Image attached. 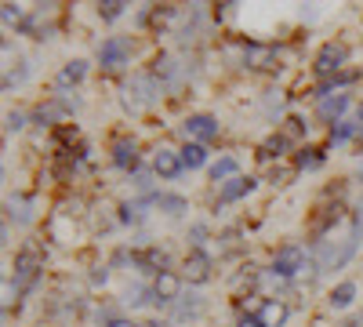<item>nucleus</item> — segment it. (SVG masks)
I'll use <instances>...</instances> for the list:
<instances>
[{
    "label": "nucleus",
    "instance_id": "f257e3e1",
    "mask_svg": "<svg viewBox=\"0 0 363 327\" xmlns=\"http://www.w3.org/2000/svg\"><path fill=\"white\" fill-rule=\"evenodd\" d=\"M128 55H131V40L128 37H109L99 48V62H102V70H120V66H128Z\"/></svg>",
    "mask_w": 363,
    "mask_h": 327
},
{
    "label": "nucleus",
    "instance_id": "f03ea898",
    "mask_svg": "<svg viewBox=\"0 0 363 327\" xmlns=\"http://www.w3.org/2000/svg\"><path fill=\"white\" fill-rule=\"evenodd\" d=\"M301 270H306V251L294 248V244L280 248L277 258H272V277H294V273H301Z\"/></svg>",
    "mask_w": 363,
    "mask_h": 327
},
{
    "label": "nucleus",
    "instance_id": "7ed1b4c3",
    "mask_svg": "<svg viewBox=\"0 0 363 327\" xmlns=\"http://www.w3.org/2000/svg\"><path fill=\"white\" fill-rule=\"evenodd\" d=\"M345 58H349V48L345 44H323L320 55H316V73L320 77H335L345 66Z\"/></svg>",
    "mask_w": 363,
    "mask_h": 327
},
{
    "label": "nucleus",
    "instance_id": "20e7f679",
    "mask_svg": "<svg viewBox=\"0 0 363 327\" xmlns=\"http://www.w3.org/2000/svg\"><path fill=\"white\" fill-rule=\"evenodd\" d=\"M182 131H186V138H193V142L203 145V142H211V138L218 135V121H215V116H207V113H193L189 121L182 124Z\"/></svg>",
    "mask_w": 363,
    "mask_h": 327
},
{
    "label": "nucleus",
    "instance_id": "39448f33",
    "mask_svg": "<svg viewBox=\"0 0 363 327\" xmlns=\"http://www.w3.org/2000/svg\"><path fill=\"white\" fill-rule=\"evenodd\" d=\"M37 270H40V255H37V248H22V251L15 255V287H26L29 280L37 277Z\"/></svg>",
    "mask_w": 363,
    "mask_h": 327
},
{
    "label": "nucleus",
    "instance_id": "423d86ee",
    "mask_svg": "<svg viewBox=\"0 0 363 327\" xmlns=\"http://www.w3.org/2000/svg\"><path fill=\"white\" fill-rule=\"evenodd\" d=\"M153 294H157V302H178V299H182V277L171 273V270L157 273V280H153Z\"/></svg>",
    "mask_w": 363,
    "mask_h": 327
},
{
    "label": "nucleus",
    "instance_id": "0eeeda50",
    "mask_svg": "<svg viewBox=\"0 0 363 327\" xmlns=\"http://www.w3.org/2000/svg\"><path fill=\"white\" fill-rule=\"evenodd\" d=\"M349 102H352V99L342 95V92H338V95H323V99H320V121H327L330 128L342 124V113L349 109Z\"/></svg>",
    "mask_w": 363,
    "mask_h": 327
},
{
    "label": "nucleus",
    "instance_id": "6e6552de",
    "mask_svg": "<svg viewBox=\"0 0 363 327\" xmlns=\"http://www.w3.org/2000/svg\"><path fill=\"white\" fill-rule=\"evenodd\" d=\"M182 153H174V150H157V157H153V171L160 174V178H178L182 174Z\"/></svg>",
    "mask_w": 363,
    "mask_h": 327
},
{
    "label": "nucleus",
    "instance_id": "1a4fd4ad",
    "mask_svg": "<svg viewBox=\"0 0 363 327\" xmlns=\"http://www.w3.org/2000/svg\"><path fill=\"white\" fill-rule=\"evenodd\" d=\"M186 280H189V284H207V280H211V258H207L203 251H193V255L186 258Z\"/></svg>",
    "mask_w": 363,
    "mask_h": 327
},
{
    "label": "nucleus",
    "instance_id": "9d476101",
    "mask_svg": "<svg viewBox=\"0 0 363 327\" xmlns=\"http://www.w3.org/2000/svg\"><path fill=\"white\" fill-rule=\"evenodd\" d=\"M255 186H258L255 178H244V174H236V178H229V182L222 186V193H218V204H233V200H240V196H247V193H251Z\"/></svg>",
    "mask_w": 363,
    "mask_h": 327
},
{
    "label": "nucleus",
    "instance_id": "9b49d317",
    "mask_svg": "<svg viewBox=\"0 0 363 327\" xmlns=\"http://www.w3.org/2000/svg\"><path fill=\"white\" fill-rule=\"evenodd\" d=\"M287 306L280 302V299H265V306H262V313H258V323L262 327H284L287 323Z\"/></svg>",
    "mask_w": 363,
    "mask_h": 327
},
{
    "label": "nucleus",
    "instance_id": "f8f14e48",
    "mask_svg": "<svg viewBox=\"0 0 363 327\" xmlns=\"http://www.w3.org/2000/svg\"><path fill=\"white\" fill-rule=\"evenodd\" d=\"M113 164L124 167V171H135V167H138V145H135L131 138H120V142L113 145Z\"/></svg>",
    "mask_w": 363,
    "mask_h": 327
},
{
    "label": "nucleus",
    "instance_id": "ddd939ff",
    "mask_svg": "<svg viewBox=\"0 0 363 327\" xmlns=\"http://www.w3.org/2000/svg\"><path fill=\"white\" fill-rule=\"evenodd\" d=\"M153 204L160 207V211H167V215H186V211H189L186 196H174V193H157Z\"/></svg>",
    "mask_w": 363,
    "mask_h": 327
},
{
    "label": "nucleus",
    "instance_id": "4468645a",
    "mask_svg": "<svg viewBox=\"0 0 363 327\" xmlns=\"http://www.w3.org/2000/svg\"><path fill=\"white\" fill-rule=\"evenodd\" d=\"M356 302V284L352 280H345V284H338L335 291H330V306L335 309H349Z\"/></svg>",
    "mask_w": 363,
    "mask_h": 327
},
{
    "label": "nucleus",
    "instance_id": "2eb2a0df",
    "mask_svg": "<svg viewBox=\"0 0 363 327\" xmlns=\"http://www.w3.org/2000/svg\"><path fill=\"white\" fill-rule=\"evenodd\" d=\"M84 77H87V62H80V58H77V62H69L62 73H58L55 84H58V87H69V84H80Z\"/></svg>",
    "mask_w": 363,
    "mask_h": 327
},
{
    "label": "nucleus",
    "instance_id": "dca6fc26",
    "mask_svg": "<svg viewBox=\"0 0 363 327\" xmlns=\"http://www.w3.org/2000/svg\"><path fill=\"white\" fill-rule=\"evenodd\" d=\"M236 171H240L236 157H222V160H215V164H211V178H215V182H225V178H236Z\"/></svg>",
    "mask_w": 363,
    "mask_h": 327
},
{
    "label": "nucleus",
    "instance_id": "f3484780",
    "mask_svg": "<svg viewBox=\"0 0 363 327\" xmlns=\"http://www.w3.org/2000/svg\"><path fill=\"white\" fill-rule=\"evenodd\" d=\"M182 164H186L189 171H193V167H203V164H207V150H203L200 142H189L186 150H182Z\"/></svg>",
    "mask_w": 363,
    "mask_h": 327
},
{
    "label": "nucleus",
    "instance_id": "a211bd4d",
    "mask_svg": "<svg viewBox=\"0 0 363 327\" xmlns=\"http://www.w3.org/2000/svg\"><path fill=\"white\" fill-rule=\"evenodd\" d=\"M200 313H203V302L196 299V294H189V302H178V309H174L178 320H196Z\"/></svg>",
    "mask_w": 363,
    "mask_h": 327
},
{
    "label": "nucleus",
    "instance_id": "6ab92c4d",
    "mask_svg": "<svg viewBox=\"0 0 363 327\" xmlns=\"http://www.w3.org/2000/svg\"><path fill=\"white\" fill-rule=\"evenodd\" d=\"M294 164H298L301 171H316V167H323V153H320V150H301V153L294 157Z\"/></svg>",
    "mask_w": 363,
    "mask_h": 327
},
{
    "label": "nucleus",
    "instance_id": "aec40b11",
    "mask_svg": "<svg viewBox=\"0 0 363 327\" xmlns=\"http://www.w3.org/2000/svg\"><path fill=\"white\" fill-rule=\"evenodd\" d=\"M363 131V124L356 121V124H349V121H342V124H335L330 128V142H349L352 135H359Z\"/></svg>",
    "mask_w": 363,
    "mask_h": 327
},
{
    "label": "nucleus",
    "instance_id": "412c9836",
    "mask_svg": "<svg viewBox=\"0 0 363 327\" xmlns=\"http://www.w3.org/2000/svg\"><path fill=\"white\" fill-rule=\"evenodd\" d=\"M284 150H287V138H284V135H272V138H265V142H262V160L280 157Z\"/></svg>",
    "mask_w": 363,
    "mask_h": 327
},
{
    "label": "nucleus",
    "instance_id": "4be33fe9",
    "mask_svg": "<svg viewBox=\"0 0 363 327\" xmlns=\"http://www.w3.org/2000/svg\"><path fill=\"white\" fill-rule=\"evenodd\" d=\"M8 215H11L15 222H29V218H33V215H29V200H26V196H11V200H8Z\"/></svg>",
    "mask_w": 363,
    "mask_h": 327
},
{
    "label": "nucleus",
    "instance_id": "5701e85b",
    "mask_svg": "<svg viewBox=\"0 0 363 327\" xmlns=\"http://www.w3.org/2000/svg\"><path fill=\"white\" fill-rule=\"evenodd\" d=\"M124 8H128L124 0H102V4H99V15H102L106 22H116L120 15H124Z\"/></svg>",
    "mask_w": 363,
    "mask_h": 327
},
{
    "label": "nucleus",
    "instance_id": "b1692460",
    "mask_svg": "<svg viewBox=\"0 0 363 327\" xmlns=\"http://www.w3.org/2000/svg\"><path fill=\"white\" fill-rule=\"evenodd\" d=\"M153 77L157 80H174V62H171L167 55H160L157 62H153Z\"/></svg>",
    "mask_w": 363,
    "mask_h": 327
},
{
    "label": "nucleus",
    "instance_id": "393cba45",
    "mask_svg": "<svg viewBox=\"0 0 363 327\" xmlns=\"http://www.w3.org/2000/svg\"><path fill=\"white\" fill-rule=\"evenodd\" d=\"M120 222H142V204H124L120 207Z\"/></svg>",
    "mask_w": 363,
    "mask_h": 327
},
{
    "label": "nucleus",
    "instance_id": "a878e982",
    "mask_svg": "<svg viewBox=\"0 0 363 327\" xmlns=\"http://www.w3.org/2000/svg\"><path fill=\"white\" fill-rule=\"evenodd\" d=\"M26 77H29V70H26V62H18V70L4 73V87H8V92H11V87H15V84H22Z\"/></svg>",
    "mask_w": 363,
    "mask_h": 327
},
{
    "label": "nucleus",
    "instance_id": "bb28decb",
    "mask_svg": "<svg viewBox=\"0 0 363 327\" xmlns=\"http://www.w3.org/2000/svg\"><path fill=\"white\" fill-rule=\"evenodd\" d=\"M8 131H22L26 128V116L22 113H8V124H4Z\"/></svg>",
    "mask_w": 363,
    "mask_h": 327
},
{
    "label": "nucleus",
    "instance_id": "cd10ccee",
    "mask_svg": "<svg viewBox=\"0 0 363 327\" xmlns=\"http://www.w3.org/2000/svg\"><path fill=\"white\" fill-rule=\"evenodd\" d=\"M287 135H306V121H301V116H291V121H287Z\"/></svg>",
    "mask_w": 363,
    "mask_h": 327
},
{
    "label": "nucleus",
    "instance_id": "c85d7f7f",
    "mask_svg": "<svg viewBox=\"0 0 363 327\" xmlns=\"http://www.w3.org/2000/svg\"><path fill=\"white\" fill-rule=\"evenodd\" d=\"M135 186L138 189H149V186H153V174H149V171H135Z\"/></svg>",
    "mask_w": 363,
    "mask_h": 327
},
{
    "label": "nucleus",
    "instance_id": "c756f323",
    "mask_svg": "<svg viewBox=\"0 0 363 327\" xmlns=\"http://www.w3.org/2000/svg\"><path fill=\"white\" fill-rule=\"evenodd\" d=\"M22 18V8L18 4H4V22H18Z\"/></svg>",
    "mask_w": 363,
    "mask_h": 327
},
{
    "label": "nucleus",
    "instance_id": "7c9ffc66",
    "mask_svg": "<svg viewBox=\"0 0 363 327\" xmlns=\"http://www.w3.org/2000/svg\"><path fill=\"white\" fill-rule=\"evenodd\" d=\"M106 327H142V323H135V320H124V316H116V320H109Z\"/></svg>",
    "mask_w": 363,
    "mask_h": 327
},
{
    "label": "nucleus",
    "instance_id": "2f4dec72",
    "mask_svg": "<svg viewBox=\"0 0 363 327\" xmlns=\"http://www.w3.org/2000/svg\"><path fill=\"white\" fill-rule=\"evenodd\" d=\"M240 327H262V323H258V316H244V320H240Z\"/></svg>",
    "mask_w": 363,
    "mask_h": 327
},
{
    "label": "nucleus",
    "instance_id": "473e14b6",
    "mask_svg": "<svg viewBox=\"0 0 363 327\" xmlns=\"http://www.w3.org/2000/svg\"><path fill=\"white\" fill-rule=\"evenodd\" d=\"M142 327H164V323H157V320H153V323H142Z\"/></svg>",
    "mask_w": 363,
    "mask_h": 327
}]
</instances>
